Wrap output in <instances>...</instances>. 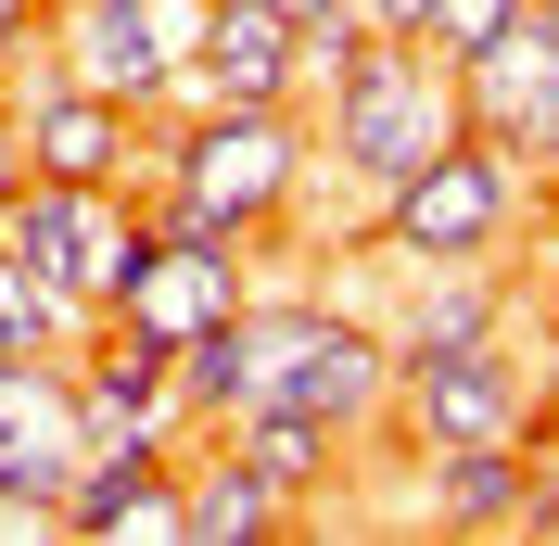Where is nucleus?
I'll use <instances>...</instances> for the list:
<instances>
[{"mask_svg":"<svg viewBox=\"0 0 559 546\" xmlns=\"http://www.w3.org/2000/svg\"><path fill=\"white\" fill-rule=\"evenodd\" d=\"M419 458H432V521L445 534H522V509H534L522 444H419Z\"/></svg>","mask_w":559,"mask_h":546,"instance_id":"nucleus-18","label":"nucleus"},{"mask_svg":"<svg viewBox=\"0 0 559 546\" xmlns=\"http://www.w3.org/2000/svg\"><path fill=\"white\" fill-rule=\"evenodd\" d=\"M509 13H522V0H432V13H419V38H432L445 64H471V51H484V38L509 26Z\"/></svg>","mask_w":559,"mask_h":546,"instance_id":"nucleus-20","label":"nucleus"},{"mask_svg":"<svg viewBox=\"0 0 559 546\" xmlns=\"http://www.w3.org/2000/svg\"><path fill=\"white\" fill-rule=\"evenodd\" d=\"M242 293H254V280H242V241H166V229H153V254H140V280L115 293V318H128V331H153V343L178 356V343L216 331Z\"/></svg>","mask_w":559,"mask_h":546,"instance_id":"nucleus-11","label":"nucleus"},{"mask_svg":"<svg viewBox=\"0 0 559 546\" xmlns=\"http://www.w3.org/2000/svg\"><path fill=\"white\" fill-rule=\"evenodd\" d=\"M204 13L216 0H51L38 38L64 51L76 90H103V103H128V115L166 128L178 76H191V51H204Z\"/></svg>","mask_w":559,"mask_h":546,"instance_id":"nucleus-4","label":"nucleus"},{"mask_svg":"<svg viewBox=\"0 0 559 546\" xmlns=\"http://www.w3.org/2000/svg\"><path fill=\"white\" fill-rule=\"evenodd\" d=\"M64 534H90V546L178 534V444H90L64 483Z\"/></svg>","mask_w":559,"mask_h":546,"instance_id":"nucleus-14","label":"nucleus"},{"mask_svg":"<svg viewBox=\"0 0 559 546\" xmlns=\"http://www.w3.org/2000/svg\"><path fill=\"white\" fill-rule=\"evenodd\" d=\"M216 444H229V458L267 483L280 509L331 496V483H344V458H356V444L331 432V419H306V407H242V419H216Z\"/></svg>","mask_w":559,"mask_h":546,"instance_id":"nucleus-16","label":"nucleus"},{"mask_svg":"<svg viewBox=\"0 0 559 546\" xmlns=\"http://www.w3.org/2000/svg\"><path fill=\"white\" fill-rule=\"evenodd\" d=\"M13 191H26V140H13V115H0V216H13Z\"/></svg>","mask_w":559,"mask_h":546,"instance_id":"nucleus-22","label":"nucleus"},{"mask_svg":"<svg viewBox=\"0 0 559 546\" xmlns=\"http://www.w3.org/2000/svg\"><path fill=\"white\" fill-rule=\"evenodd\" d=\"M38 13H51V0H0V51H13V38H38Z\"/></svg>","mask_w":559,"mask_h":546,"instance_id":"nucleus-23","label":"nucleus"},{"mask_svg":"<svg viewBox=\"0 0 559 546\" xmlns=\"http://www.w3.org/2000/svg\"><path fill=\"white\" fill-rule=\"evenodd\" d=\"M457 128H471V115H457V64L432 38H369V51L318 90V166L356 178L369 204H382L407 166H432Z\"/></svg>","mask_w":559,"mask_h":546,"instance_id":"nucleus-2","label":"nucleus"},{"mask_svg":"<svg viewBox=\"0 0 559 546\" xmlns=\"http://www.w3.org/2000/svg\"><path fill=\"white\" fill-rule=\"evenodd\" d=\"M356 13H369V38H419V13H432V0H356Z\"/></svg>","mask_w":559,"mask_h":546,"instance_id":"nucleus-21","label":"nucleus"},{"mask_svg":"<svg viewBox=\"0 0 559 546\" xmlns=\"http://www.w3.org/2000/svg\"><path fill=\"white\" fill-rule=\"evenodd\" d=\"M547 13H559V0H547Z\"/></svg>","mask_w":559,"mask_h":546,"instance_id":"nucleus-25","label":"nucleus"},{"mask_svg":"<svg viewBox=\"0 0 559 546\" xmlns=\"http://www.w3.org/2000/svg\"><path fill=\"white\" fill-rule=\"evenodd\" d=\"M394 419L419 444H522L534 432V369L509 356V331L471 343V356H432V369L394 381Z\"/></svg>","mask_w":559,"mask_h":546,"instance_id":"nucleus-7","label":"nucleus"},{"mask_svg":"<svg viewBox=\"0 0 559 546\" xmlns=\"http://www.w3.org/2000/svg\"><path fill=\"white\" fill-rule=\"evenodd\" d=\"M64 369H76V419H90V444H191V432H204L191 394H178V356L153 331H128V318H90V343H76Z\"/></svg>","mask_w":559,"mask_h":546,"instance_id":"nucleus-6","label":"nucleus"},{"mask_svg":"<svg viewBox=\"0 0 559 546\" xmlns=\"http://www.w3.org/2000/svg\"><path fill=\"white\" fill-rule=\"evenodd\" d=\"M76 343H90V306H64V293L0 241V356H76Z\"/></svg>","mask_w":559,"mask_h":546,"instance_id":"nucleus-19","label":"nucleus"},{"mask_svg":"<svg viewBox=\"0 0 559 546\" xmlns=\"http://www.w3.org/2000/svg\"><path fill=\"white\" fill-rule=\"evenodd\" d=\"M280 13H293V26H306V13H331V0H280Z\"/></svg>","mask_w":559,"mask_h":546,"instance_id":"nucleus-24","label":"nucleus"},{"mask_svg":"<svg viewBox=\"0 0 559 546\" xmlns=\"http://www.w3.org/2000/svg\"><path fill=\"white\" fill-rule=\"evenodd\" d=\"M280 407H306V419H331V432L369 458V444L394 432V343L369 331V318H344V306H318V331H306V356H293V394Z\"/></svg>","mask_w":559,"mask_h":546,"instance_id":"nucleus-8","label":"nucleus"},{"mask_svg":"<svg viewBox=\"0 0 559 546\" xmlns=\"http://www.w3.org/2000/svg\"><path fill=\"white\" fill-rule=\"evenodd\" d=\"M13 140H26V178H128L140 191V153H153V115L103 103V90H38L26 115H13Z\"/></svg>","mask_w":559,"mask_h":546,"instance_id":"nucleus-10","label":"nucleus"},{"mask_svg":"<svg viewBox=\"0 0 559 546\" xmlns=\"http://www.w3.org/2000/svg\"><path fill=\"white\" fill-rule=\"evenodd\" d=\"M547 103H559V13H547V0H522V13L457 64V115L509 140L522 115H547Z\"/></svg>","mask_w":559,"mask_h":546,"instance_id":"nucleus-15","label":"nucleus"},{"mask_svg":"<svg viewBox=\"0 0 559 546\" xmlns=\"http://www.w3.org/2000/svg\"><path fill=\"white\" fill-rule=\"evenodd\" d=\"M204 103H306V64H293V13L280 0H216L204 13V51H191L166 115H204Z\"/></svg>","mask_w":559,"mask_h":546,"instance_id":"nucleus-9","label":"nucleus"},{"mask_svg":"<svg viewBox=\"0 0 559 546\" xmlns=\"http://www.w3.org/2000/svg\"><path fill=\"white\" fill-rule=\"evenodd\" d=\"M547 191H559V178H547Z\"/></svg>","mask_w":559,"mask_h":546,"instance_id":"nucleus-26","label":"nucleus"},{"mask_svg":"<svg viewBox=\"0 0 559 546\" xmlns=\"http://www.w3.org/2000/svg\"><path fill=\"white\" fill-rule=\"evenodd\" d=\"M0 241H13L64 306L115 318V293H128L140 254H153V204H140L128 178H26L13 216H0Z\"/></svg>","mask_w":559,"mask_h":546,"instance_id":"nucleus-3","label":"nucleus"},{"mask_svg":"<svg viewBox=\"0 0 559 546\" xmlns=\"http://www.w3.org/2000/svg\"><path fill=\"white\" fill-rule=\"evenodd\" d=\"M280 521H293V509H280L216 432L178 444V534H191V546H254V534H280Z\"/></svg>","mask_w":559,"mask_h":546,"instance_id":"nucleus-17","label":"nucleus"},{"mask_svg":"<svg viewBox=\"0 0 559 546\" xmlns=\"http://www.w3.org/2000/svg\"><path fill=\"white\" fill-rule=\"evenodd\" d=\"M306 166H318V128L293 103H204V115H166L153 153H140V204L166 241H267L293 229L306 204Z\"/></svg>","mask_w":559,"mask_h":546,"instance_id":"nucleus-1","label":"nucleus"},{"mask_svg":"<svg viewBox=\"0 0 559 546\" xmlns=\"http://www.w3.org/2000/svg\"><path fill=\"white\" fill-rule=\"evenodd\" d=\"M509 331V293H496L484 254H445V268H407V293H394L382 343H394V381L432 369V356H471V343Z\"/></svg>","mask_w":559,"mask_h":546,"instance_id":"nucleus-13","label":"nucleus"},{"mask_svg":"<svg viewBox=\"0 0 559 546\" xmlns=\"http://www.w3.org/2000/svg\"><path fill=\"white\" fill-rule=\"evenodd\" d=\"M76 458H90V419H76V369L64 356H0V483H38L64 496Z\"/></svg>","mask_w":559,"mask_h":546,"instance_id":"nucleus-12","label":"nucleus"},{"mask_svg":"<svg viewBox=\"0 0 559 546\" xmlns=\"http://www.w3.org/2000/svg\"><path fill=\"white\" fill-rule=\"evenodd\" d=\"M509 216H522V166H509V140L496 128H457L432 166H407L382 191V254H407V268H445V254H496L509 241Z\"/></svg>","mask_w":559,"mask_h":546,"instance_id":"nucleus-5","label":"nucleus"}]
</instances>
